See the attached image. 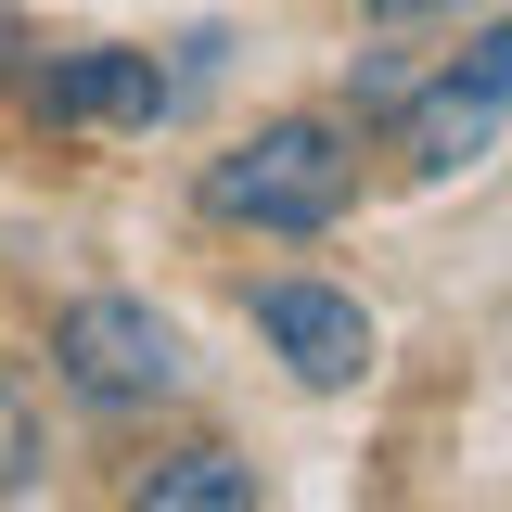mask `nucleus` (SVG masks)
Wrapping results in <instances>:
<instances>
[{"mask_svg": "<svg viewBox=\"0 0 512 512\" xmlns=\"http://www.w3.org/2000/svg\"><path fill=\"white\" fill-rule=\"evenodd\" d=\"M500 116H512V26H487L448 77H423V90H410V116H397L410 180H461V167L500 141Z\"/></svg>", "mask_w": 512, "mask_h": 512, "instance_id": "obj_3", "label": "nucleus"}, {"mask_svg": "<svg viewBox=\"0 0 512 512\" xmlns=\"http://www.w3.org/2000/svg\"><path fill=\"white\" fill-rule=\"evenodd\" d=\"M0 52H13V26H0Z\"/></svg>", "mask_w": 512, "mask_h": 512, "instance_id": "obj_9", "label": "nucleus"}, {"mask_svg": "<svg viewBox=\"0 0 512 512\" xmlns=\"http://www.w3.org/2000/svg\"><path fill=\"white\" fill-rule=\"evenodd\" d=\"M256 333L282 346V372L308 384V397H346V384L372 372V308L333 295V282H256Z\"/></svg>", "mask_w": 512, "mask_h": 512, "instance_id": "obj_4", "label": "nucleus"}, {"mask_svg": "<svg viewBox=\"0 0 512 512\" xmlns=\"http://www.w3.org/2000/svg\"><path fill=\"white\" fill-rule=\"evenodd\" d=\"M52 372L90 410H154V397H180V333L141 308V295H77L52 320Z\"/></svg>", "mask_w": 512, "mask_h": 512, "instance_id": "obj_2", "label": "nucleus"}, {"mask_svg": "<svg viewBox=\"0 0 512 512\" xmlns=\"http://www.w3.org/2000/svg\"><path fill=\"white\" fill-rule=\"evenodd\" d=\"M359 192V128L346 116H269L256 141H231L205 167V218L231 231H333Z\"/></svg>", "mask_w": 512, "mask_h": 512, "instance_id": "obj_1", "label": "nucleus"}, {"mask_svg": "<svg viewBox=\"0 0 512 512\" xmlns=\"http://www.w3.org/2000/svg\"><path fill=\"white\" fill-rule=\"evenodd\" d=\"M384 13H423V0H384Z\"/></svg>", "mask_w": 512, "mask_h": 512, "instance_id": "obj_8", "label": "nucleus"}, {"mask_svg": "<svg viewBox=\"0 0 512 512\" xmlns=\"http://www.w3.org/2000/svg\"><path fill=\"white\" fill-rule=\"evenodd\" d=\"M39 461H52L39 397H26V372H13V359H0V500H26V487H39Z\"/></svg>", "mask_w": 512, "mask_h": 512, "instance_id": "obj_7", "label": "nucleus"}, {"mask_svg": "<svg viewBox=\"0 0 512 512\" xmlns=\"http://www.w3.org/2000/svg\"><path fill=\"white\" fill-rule=\"evenodd\" d=\"M128 500H141V512H256V461H231V448H180V461H154Z\"/></svg>", "mask_w": 512, "mask_h": 512, "instance_id": "obj_6", "label": "nucleus"}, {"mask_svg": "<svg viewBox=\"0 0 512 512\" xmlns=\"http://www.w3.org/2000/svg\"><path fill=\"white\" fill-rule=\"evenodd\" d=\"M167 103H180V77L154 52H128V39H90V52H64L39 77V116L52 128H154Z\"/></svg>", "mask_w": 512, "mask_h": 512, "instance_id": "obj_5", "label": "nucleus"}]
</instances>
